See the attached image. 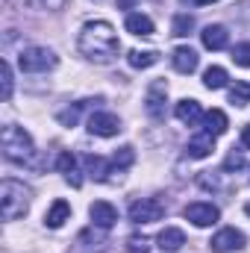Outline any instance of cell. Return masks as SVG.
Returning a JSON list of instances; mask_svg holds the SVG:
<instances>
[{"mask_svg":"<svg viewBox=\"0 0 250 253\" xmlns=\"http://www.w3.org/2000/svg\"><path fill=\"white\" fill-rule=\"evenodd\" d=\"M80 53L88 59V62L97 65H109L115 62L118 50H121V42H118V33L109 21H88L83 30H80Z\"/></svg>","mask_w":250,"mask_h":253,"instance_id":"6da1fadb","label":"cell"},{"mask_svg":"<svg viewBox=\"0 0 250 253\" xmlns=\"http://www.w3.org/2000/svg\"><path fill=\"white\" fill-rule=\"evenodd\" d=\"M0 147H3V156L9 162H18V165H30L36 159V144L30 138V132L18 124H6L0 132Z\"/></svg>","mask_w":250,"mask_h":253,"instance_id":"7a4b0ae2","label":"cell"},{"mask_svg":"<svg viewBox=\"0 0 250 253\" xmlns=\"http://www.w3.org/2000/svg\"><path fill=\"white\" fill-rule=\"evenodd\" d=\"M30 189L18 180H3L0 183V215L3 221H15L21 215H27L30 209Z\"/></svg>","mask_w":250,"mask_h":253,"instance_id":"3957f363","label":"cell"},{"mask_svg":"<svg viewBox=\"0 0 250 253\" xmlns=\"http://www.w3.org/2000/svg\"><path fill=\"white\" fill-rule=\"evenodd\" d=\"M56 53L50 50V47H24L21 53H18V65H21V71H27V74H44V71H50V68H56Z\"/></svg>","mask_w":250,"mask_h":253,"instance_id":"277c9868","label":"cell"},{"mask_svg":"<svg viewBox=\"0 0 250 253\" xmlns=\"http://www.w3.org/2000/svg\"><path fill=\"white\" fill-rule=\"evenodd\" d=\"M165 218V203L159 197H141L129 206V221L132 224H153Z\"/></svg>","mask_w":250,"mask_h":253,"instance_id":"5b68a950","label":"cell"},{"mask_svg":"<svg viewBox=\"0 0 250 253\" xmlns=\"http://www.w3.org/2000/svg\"><path fill=\"white\" fill-rule=\"evenodd\" d=\"M183 215H186V221H191L194 227H212V224H218L221 209H218L215 203H203V200H197V203H188Z\"/></svg>","mask_w":250,"mask_h":253,"instance_id":"8992f818","label":"cell"},{"mask_svg":"<svg viewBox=\"0 0 250 253\" xmlns=\"http://www.w3.org/2000/svg\"><path fill=\"white\" fill-rule=\"evenodd\" d=\"M248 245V236L242 233V230H236V227H227V230H221V233H215L212 236V242H209V248L215 253H233V251H242Z\"/></svg>","mask_w":250,"mask_h":253,"instance_id":"52a82bcc","label":"cell"},{"mask_svg":"<svg viewBox=\"0 0 250 253\" xmlns=\"http://www.w3.org/2000/svg\"><path fill=\"white\" fill-rule=\"evenodd\" d=\"M88 132L91 135H100V138H112V135L121 132V121L112 112H94L88 118Z\"/></svg>","mask_w":250,"mask_h":253,"instance_id":"ba28073f","label":"cell"},{"mask_svg":"<svg viewBox=\"0 0 250 253\" xmlns=\"http://www.w3.org/2000/svg\"><path fill=\"white\" fill-rule=\"evenodd\" d=\"M88 215H91V224L100 227V230H109V227H115V221H118V209H115L112 203H106V200H94V203L88 206Z\"/></svg>","mask_w":250,"mask_h":253,"instance_id":"9c48e42d","label":"cell"},{"mask_svg":"<svg viewBox=\"0 0 250 253\" xmlns=\"http://www.w3.org/2000/svg\"><path fill=\"white\" fill-rule=\"evenodd\" d=\"M165 83H153L150 91H147V100H144V109L153 121H162L165 118Z\"/></svg>","mask_w":250,"mask_h":253,"instance_id":"30bf717a","label":"cell"},{"mask_svg":"<svg viewBox=\"0 0 250 253\" xmlns=\"http://www.w3.org/2000/svg\"><path fill=\"white\" fill-rule=\"evenodd\" d=\"M200 39H203V47H206V50H224V47L230 44V33H227V27H221V24H209V27L200 33Z\"/></svg>","mask_w":250,"mask_h":253,"instance_id":"8fae6325","label":"cell"},{"mask_svg":"<svg viewBox=\"0 0 250 253\" xmlns=\"http://www.w3.org/2000/svg\"><path fill=\"white\" fill-rule=\"evenodd\" d=\"M174 115H177V121H183V124H188V126H197L203 121V109H200V103L191 100V97H186V100L177 103Z\"/></svg>","mask_w":250,"mask_h":253,"instance_id":"7c38bea8","label":"cell"},{"mask_svg":"<svg viewBox=\"0 0 250 253\" xmlns=\"http://www.w3.org/2000/svg\"><path fill=\"white\" fill-rule=\"evenodd\" d=\"M103 245H106V236L100 233V227H97V230L91 227V230H83V233H80V239H77V253H94V251L100 253Z\"/></svg>","mask_w":250,"mask_h":253,"instance_id":"4fadbf2b","label":"cell"},{"mask_svg":"<svg viewBox=\"0 0 250 253\" xmlns=\"http://www.w3.org/2000/svg\"><path fill=\"white\" fill-rule=\"evenodd\" d=\"M212 150H215V135H209L206 129H203L200 135H194V138L188 141V147H186L188 159H206Z\"/></svg>","mask_w":250,"mask_h":253,"instance_id":"5bb4252c","label":"cell"},{"mask_svg":"<svg viewBox=\"0 0 250 253\" xmlns=\"http://www.w3.org/2000/svg\"><path fill=\"white\" fill-rule=\"evenodd\" d=\"M56 168L62 171L65 180H68L74 189H80V186H83V177H80V168H77V156H74V153H68V150H65V153H59Z\"/></svg>","mask_w":250,"mask_h":253,"instance_id":"9a60e30c","label":"cell"},{"mask_svg":"<svg viewBox=\"0 0 250 253\" xmlns=\"http://www.w3.org/2000/svg\"><path fill=\"white\" fill-rule=\"evenodd\" d=\"M156 245H159L165 253H174V251H180V248L186 245V233H183L180 227H165V230L159 233Z\"/></svg>","mask_w":250,"mask_h":253,"instance_id":"2e32d148","label":"cell"},{"mask_svg":"<svg viewBox=\"0 0 250 253\" xmlns=\"http://www.w3.org/2000/svg\"><path fill=\"white\" fill-rule=\"evenodd\" d=\"M68 218H71V203H68V200H53V206H50L47 215H44V224H47L50 230H59Z\"/></svg>","mask_w":250,"mask_h":253,"instance_id":"e0dca14e","label":"cell"},{"mask_svg":"<svg viewBox=\"0 0 250 253\" xmlns=\"http://www.w3.org/2000/svg\"><path fill=\"white\" fill-rule=\"evenodd\" d=\"M171 62H174V68L180 71V74H191V71H197V53L191 50V47H177L174 50V56H171Z\"/></svg>","mask_w":250,"mask_h":253,"instance_id":"ac0fdd59","label":"cell"},{"mask_svg":"<svg viewBox=\"0 0 250 253\" xmlns=\"http://www.w3.org/2000/svg\"><path fill=\"white\" fill-rule=\"evenodd\" d=\"M126 33H132V36H153V21L147 18V15H141V12H129L126 15Z\"/></svg>","mask_w":250,"mask_h":253,"instance_id":"d6986e66","label":"cell"},{"mask_svg":"<svg viewBox=\"0 0 250 253\" xmlns=\"http://www.w3.org/2000/svg\"><path fill=\"white\" fill-rule=\"evenodd\" d=\"M227 126H230V121H227V115H224L221 109H212V112L203 115V129H206L209 135H224Z\"/></svg>","mask_w":250,"mask_h":253,"instance_id":"ffe728a7","label":"cell"},{"mask_svg":"<svg viewBox=\"0 0 250 253\" xmlns=\"http://www.w3.org/2000/svg\"><path fill=\"white\" fill-rule=\"evenodd\" d=\"M126 62L132 65V68H153V65L159 62V53L156 50H129L126 53Z\"/></svg>","mask_w":250,"mask_h":253,"instance_id":"44dd1931","label":"cell"},{"mask_svg":"<svg viewBox=\"0 0 250 253\" xmlns=\"http://www.w3.org/2000/svg\"><path fill=\"white\" fill-rule=\"evenodd\" d=\"M203 85H206L209 91L224 88V85H227V71H224V68H218V65L206 68V74H203Z\"/></svg>","mask_w":250,"mask_h":253,"instance_id":"7402d4cb","label":"cell"},{"mask_svg":"<svg viewBox=\"0 0 250 253\" xmlns=\"http://www.w3.org/2000/svg\"><path fill=\"white\" fill-rule=\"evenodd\" d=\"M85 171H88L94 180H106V174H109V162H106L103 156L88 153V156H85Z\"/></svg>","mask_w":250,"mask_h":253,"instance_id":"603a6c76","label":"cell"},{"mask_svg":"<svg viewBox=\"0 0 250 253\" xmlns=\"http://www.w3.org/2000/svg\"><path fill=\"white\" fill-rule=\"evenodd\" d=\"M230 103L233 106H248L250 103V83H236L233 88H230Z\"/></svg>","mask_w":250,"mask_h":253,"instance_id":"cb8c5ba5","label":"cell"},{"mask_svg":"<svg viewBox=\"0 0 250 253\" xmlns=\"http://www.w3.org/2000/svg\"><path fill=\"white\" fill-rule=\"evenodd\" d=\"M135 162V153H132V147H121L115 156H112V168H118V171H124Z\"/></svg>","mask_w":250,"mask_h":253,"instance_id":"d4e9b609","label":"cell"},{"mask_svg":"<svg viewBox=\"0 0 250 253\" xmlns=\"http://www.w3.org/2000/svg\"><path fill=\"white\" fill-rule=\"evenodd\" d=\"M0 83H3L0 97H3V100H9V97H12V68H9V62H6V59L0 62Z\"/></svg>","mask_w":250,"mask_h":253,"instance_id":"484cf974","label":"cell"},{"mask_svg":"<svg viewBox=\"0 0 250 253\" xmlns=\"http://www.w3.org/2000/svg\"><path fill=\"white\" fill-rule=\"evenodd\" d=\"M233 62L239 65V68H250V42L233 47Z\"/></svg>","mask_w":250,"mask_h":253,"instance_id":"4316f807","label":"cell"},{"mask_svg":"<svg viewBox=\"0 0 250 253\" xmlns=\"http://www.w3.org/2000/svg\"><path fill=\"white\" fill-rule=\"evenodd\" d=\"M126 253H150V239H144V236H129V239H126Z\"/></svg>","mask_w":250,"mask_h":253,"instance_id":"83f0119b","label":"cell"},{"mask_svg":"<svg viewBox=\"0 0 250 253\" xmlns=\"http://www.w3.org/2000/svg\"><path fill=\"white\" fill-rule=\"evenodd\" d=\"M194 30V18L191 15H177L174 18V36H188Z\"/></svg>","mask_w":250,"mask_h":253,"instance_id":"f1b7e54d","label":"cell"},{"mask_svg":"<svg viewBox=\"0 0 250 253\" xmlns=\"http://www.w3.org/2000/svg\"><path fill=\"white\" fill-rule=\"evenodd\" d=\"M83 106H85V100H83V103H74V109L59 112V121H62L65 126H74V124H77V118H80V112H83Z\"/></svg>","mask_w":250,"mask_h":253,"instance_id":"f546056e","label":"cell"},{"mask_svg":"<svg viewBox=\"0 0 250 253\" xmlns=\"http://www.w3.org/2000/svg\"><path fill=\"white\" fill-rule=\"evenodd\" d=\"M27 6H36V9H62L65 0H21Z\"/></svg>","mask_w":250,"mask_h":253,"instance_id":"4dcf8cb0","label":"cell"},{"mask_svg":"<svg viewBox=\"0 0 250 253\" xmlns=\"http://www.w3.org/2000/svg\"><path fill=\"white\" fill-rule=\"evenodd\" d=\"M224 168H227V171H230V168H245V159H242L239 153H230L227 162H224Z\"/></svg>","mask_w":250,"mask_h":253,"instance_id":"1f68e13d","label":"cell"},{"mask_svg":"<svg viewBox=\"0 0 250 253\" xmlns=\"http://www.w3.org/2000/svg\"><path fill=\"white\" fill-rule=\"evenodd\" d=\"M242 144L250 147V124H245V129H242Z\"/></svg>","mask_w":250,"mask_h":253,"instance_id":"d6a6232c","label":"cell"},{"mask_svg":"<svg viewBox=\"0 0 250 253\" xmlns=\"http://www.w3.org/2000/svg\"><path fill=\"white\" fill-rule=\"evenodd\" d=\"M188 6H206V3H215V0H183Z\"/></svg>","mask_w":250,"mask_h":253,"instance_id":"836d02e7","label":"cell"},{"mask_svg":"<svg viewBox=\"0 0 250 253\" xmlns=\"http://www.w3.org/2000/svg\"><path fill=\"white\" fill-rule=\"evenodd\" d=\"M245 212H248V215H250V203H245Z\"/></svg>","mask_w":250,"mask_h":253,"instance_id":"e575fe53","label":"cell"}]
</instances>
